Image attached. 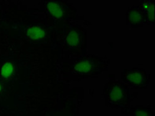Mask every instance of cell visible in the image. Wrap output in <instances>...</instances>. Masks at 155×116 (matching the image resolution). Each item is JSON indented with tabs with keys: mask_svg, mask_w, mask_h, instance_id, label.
Instances as JSON below:
<instances>
[{
	"mask_svg": "<svg viewBox=\"0 0 155 116\" xmlns=\"http://www.w3.org/2000/svg\"><path fill=\"white\" fill-rule=\"evenodd\" d=\"M110 60L107 58H100L94 55H82L73 64L71 74L74 80L81 81L89 77H97L109 69Z\"/></svg>",
	"mask_w": 155,
	"mask_h": 116,
	"instance_id": "obj_1",
	"label": "cell"
},
{
	"mask_svg": "<svg viewBox=\"0 0 155 116\" xmlns=\"http://www.w3.org/2000/svg\"><path fill=\"white\" fill-rule=\"evenodd\" d=\"M103 96L106 106L113 109H126L130 107V102L135 95L130 92V88L122 81L110 79L104 85Z\"/></svg>",
	"mask_w": 155,
	"mask_h": 116,
	"instance_id": "obj_2",
	"label": "cell"
},
{
	"mask_svg": "<svg viewBox=\"0 0 155 116\" xmlns=\"http://www.w3.org/2000/svg\"><path fill=\"white\" fill-rule=\"evenodd\" d=\"M151 77V74L140 67L125 69L121 73L122 82L133 89L147 88Z\"/></svg>",
	"mask_w": 155,
	"mask_h": 116,
	"instance_id": "obj_3",
	"label": "cell"
},
{
	"mask_svg": "<svg viewBox=\"0 0 155 116\" xmlns=\"http://www.w3.org/2000/svg\"><path fill=\"white\" fill-rule=\"evenodd\" d=\"M86 31L83 27H78L73 29L68 34L66 42L71 49H78L80 53L85 51Z\"/></svg>",
	"mask_w": 155,
	"mask_h": 116,
	"instance_id": "obj_4",
	"label": "cell"
},
{
	"mask_svg": "<svg viewBox=\"0 0 155 116\" xmlns=\"http://www.w3.org/2000/svg\"><path fill=\"white\" fill-rule=\"evenodd\" d=\"M126 23L134 29L142 27L146 24L145 15L139 6H134L128 8L126 12Z\"/></svg>",
	"mask_w": 155,
	"mask_h": 116,
	"instance_id": "obj_5",
	"label": "cell"
},
{
	"mask_svg": "<svg viewBox=\"0 0 155 116\" xmlns=\"http://www.w3.org/2000/svg\"><path fill=\"white\" fill-rule=\"evenodd\" d=\"M154 6L153 0H143L140 3L139 6L145 15L146 24H154Z\"/></svg>",
	"mask_w": 155,
	"mask_h": 116,
	"instance_id": "obj_6",
	"label": "cell"
},
{
	"mask_svg": "<svg viewBox=\"0 0 155 116\" xmlns=\"http://www.w3.org/2000/svg\"><path fill=\"white\" fill-rule=\"evenodd\" d=\"M122 113L132 116H153L152 108L151 106H136L135 107H128L126 109H122Z\"/></svg>",
	"mask_w": 155,
	"mask_h": 116,
	"instance_id": "obj_7",
	"label": "cell"
},
{
	"mask_svg": "<svg viewBox=\"0 0 155 116\" xmlns=\"http://www.w3.org/2000/svg\"><path fill=\"white\" fill-rule=\"evenodd\" d=\"M27 35L31 39L38 40L44 36L45 32L43 29L38 27H32L28 30Z\"/></svg>",
	"mask_w": 155,
	"mask_h": 116,
	"instance_id": "obj_8",
	"label": "cell"
},
{
	"mask_svg": "<svg viewBox=\"0 0 155 116\" xmlns=\"http://www.w3.org/2000/svg\"><path fill=\"white\" fill-rule=\"evenodd\" d=\"M47 8L50 14L57 18H60L63 16V11L58 3L56 2H49L47 4Z\"/></svg>",
	"mask_w": 155,
	"mask_h": 116,
	"instance_id": "obj_9",
	"label": "cell"
},
{
	"mask_svg": "<svg viewBox=\"0 0 155 116\" xmlns=\"http://www.w3.org/2000/svg\"><path fill=\"white\" fill-rule=\"evenodd\" d=\"M14 71V67L12 64L10 62H7L3 66L1 71L2 75L3 77H9Z\"/></svg>",
	"mask_w": 155,
	"mask_h": 116,
	"instance_id": "obj_10",
	"label": "cell"
},
{
	"mask_svg": "<svg viewBox=\"0 0 155 116\" xmlns=\"http://www.w3.org/2000/svg\"><path fill=\"white\" fill-rule=\"evenodd\" d=\"M2 90V86H1V85H0V91Z\"/></svg>",
	"mask_w": 155,
	"mask_h": 116,
	"instance_id": "obj_11",
	"label": "cell"
}]
</instances>
